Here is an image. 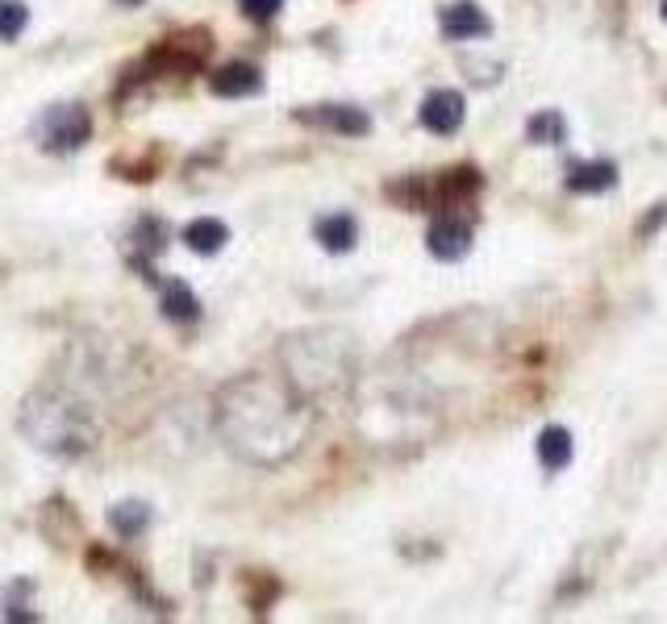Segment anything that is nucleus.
Segmentation results:
<instances>
[{
	"instance_id": "nucleus-8",
	"label": "nucleus",
	"mask_w": 667,
	"mask_h": 624,
	"mask_svg": "<svg viewBox=\"0 0 667 624\" xmlns=\"http://www.w3.org/2000/svg\"><path fill=\"white\" fill-rule=\"evenodd\" d=\"M618 184V167L614 162H572L568 167V187L572 192H609Z\"/></svg>"
},
{
	"instance_id": "nucleus-17",
	"label": "nucleus",
	"mask_w": 667,
	"mask_h": 624,
	"mask_svg": "<svg viewBox=\"0 0 667 624\" xmlns=\"http://www.w3.org/2000/svg\"><path fill=\"white\" fill-rule=\"evenodd\" d=\"M659 9H664V22H667V0H664V4H659Z\"/></svg>"
},
{
	"instance_id": "nucleus-16",
	"label": "nucleus",
	"mask_w": 667,
	"mask_h": 624,
	"mask_svg": "<svg viewBox=\"0 0 667 624\" xmlns=\"http://www.w3.org/2000/svg\"><path fill=\"white\" fill-rule=\"evenodd\" d=\"M121 4H130V9H138V4H146V0H121Z\"/></svg>"
},
{
	"instance_id": "nucleus-3",
	"label": "nucleus",
	"mask_w": 667,
	"mask_h": 624,
	"mask_svg": "<svg viewBox=\"0 0 667 624\" xmlns=\"http://www.w3.org/2000/svg\"><path fill=\"white\" fill-rule=\"evenodd\" d=\"M463 113H468V105H463V96L454 93V88H434V93L422 100V125H426L429 134H438V138H447L454 134L459 125H463Z\"/></svg>"
},
{
	"instance_id": "nucleus-13",
	"label": "nucleus",
	"mask_w": 667,
	"mask_h": 624,
	"mask_svg": "<svg viewBox=\"0 0 667 624\" xmlns=\"http://www.w3.org/2000/svg\"><path fill=\"white\" fill-rule=\"evenodd\" d=\"M29 25V9L22 0H0V42L22 38V29Z\"/></svg>"
},
{
	"instance_id": "nucleus-6",
	"label": "nucleus",
	"mask_w": 667,
	"mask_h": 624,
	"mask_svg": "<svg viewBox=\"0 0 667 624\" xmlns=\"http://www.w3.org/2000/svg\"><path fill=\"white\" fill-rule=\"evenodd\" d=\"M209 88H214L217 96H230V100H239V96H255V93H259L263 75H259V68H251V63H226L221 71H214Z\"/></svg>"
},
{
	"instance_id": "nucleus-7",
	"label": "nucleus",
	"mask_w": 667,
	"mask_h": 624,
	"mask_svg": "<svg viewBox=\"0 0 667 624\" xmlns=\"http://www.w3.org/2000/svg\"><path fill=\"white\" fill-rule=\"evenodd\" d=\"M313 233H317V242H322L330 255H347V250H355V242H359L355 217H347V212H330V217H322V221L313 225Z\"/></svg>"
},
{
	"instance_id": "nucleus-15",
	"label": "nucleus",
	"mask_w": 667,
	"mask_h": 624,
	"mask_svg": "<svg viewBox=\"0 0 667 624\" xmlns=\"http://www.w3.org/2000/svg\"><path fill=\"white\" fill-rule=\"evenodd\" d=\"M239 4H242V13H246V17H255V22H271V17L280 13V4H284V0H239Z\"/></svg>"
},
{
	"instance_id": "nucleus-4",
	"label": "nucleus",
	"mask_w": 667,
	"mask_h": 624,
	"mask_svg": "<svg viewBox=\"0 0 667 624\" xmlns=\"http://www.w3.org/2000/svg\"><path fill=\"white\" fill-rule=\"evenodd\" d=\"M442 34L451 38V42H472V38H488L493 34V22H488V13L472 4V0H459V4H447L442 9Z\"/></svg>"
},
{
	"instance_id": "nucleus-1",
	"label": "nucleus",
	"mask_w": 667,
	"mask_h": 624,
	"mask_svg": "<svg viewBox=\"0 0 667 624\" xmlns=\"http://www.w3.org/2000/svg\"><path fill=\"white\" fill-rule=\"evenodd\" d=\"M88 138H93V121H88V113L80 105H54L38 121V142L47 150H59V155L80 150Z\"/></svg>"
},
{
	"instance_id": "nucleus-10",
	"label": "nucleus",
	"mask_w": 667,
	"mask_h": 624,
	"mask_svg": "<svg viewBox=\"0 0 667 624\" xmlns=\"http://www.w3.org/2000/svg\"><path fill=\"white\" fill-rule=\"evenodd\" d=\"M572 454H575L572 433L563 425H547L538 433V463L547 466V470H563V466L572 463Z\"/></svg>"
},
{
	"instance_id": "nucleus-14",
	"label": "nucleus",
	"mask_w": 667,
	"mask_h": 624,
	"mask_svg": "<svg viewBox=\"0 0 667 624\" xmlns=\"http://www.w3.org/2000/svg\"><path fill=\"white\" fill-rule=\"evenodd\" d=\"M146 521H150V512H146L143 504H118V509H113V529H118L121 537H138V533L146 529Z\"/></svg>"
},
{
	"instance_id": "nucleus-12",
	"label": "nucleus",
	"mask_w": 667,
	"mask_h": 624,
	"mask_svg": "<svg viewBox=\"0 0 667 624\" xmlns=\"http://www.w3.org/2000/svg\"><path fill=\"white\" fill-rule=\"evenodd\" d=\"M525 138L534 142V146H559V142L568 138V121L547 109V113H534L525 121Z\"/></svg>"
},
{
	"instance_id": "nucleus-5",
	"label": "nucleus",
	"mask_w": 667,
	"mask_h": 624,
	"mask_svg": "<svg viewBox=\"0 0 667 624\" xmlns=\"http://www.w3.org/2000/svg\"><path fill=\"white\" fill-rule=\"evenodd\" d=\"M301 121L310 125H322V130H333V134H347V138H363L372 134V117L355 109V105H322V109H305Z\"/></svg>"
},
{
	"instance_id": "nucleus-2",
	"label": "nucleus",
	"mask_w": 667,
	"mask_h": 624,
	"mask_svg": "<svg viewBox=\"0 0 667 624\" xmlns=\"http://www.w3.org/2000/svg\"><path fill=\"white\" fill-rule=\"evenodd\" d=\"M426 246L434 258L459 262V258L472 250V225H468L463 217H454V212H442V217H434V225H429Z\"/></svg>"
},
{
	"instance_id": "nucleus-11",
	"label": "nucleus",
	"mask_w": 667,
	"mask_h": 624,
	"mask_svg": "<svg viewBox=\"0 0 667 624\" xmlns=\"http://www.w3.org/2000/svg\"><path fill=\"white\" fill-rule=\"evenodd\" d=\"M159 308H163L167 321H180L189 325L201 317V301L189 292V283H180V279H171V283H163V296H159Z\"/></svg>"
},
{
	"instance_id": "nucleus-9",
	"label": "nucleus",
	"mask_w": 667,
	"mask_h": 624,
	"mask_svg": "<svg viewBox=\"0 0 667 624\" xmlns=\"http://www.w3.org/2000/svg\"><path fill=\"white\" fill-rule=\"evenodd\" d=\"M184 242H189V250H196V255H217L230 242V230L217 217H196V221L184 225Z\"/></svg>"
}]
</instances>
